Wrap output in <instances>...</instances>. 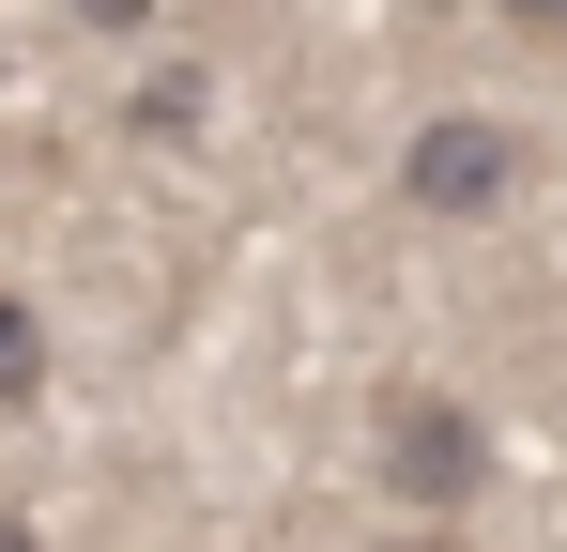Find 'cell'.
I'll list each match as a JSON object with an SVG mask.
<instances>
[{"instance_id":"6","label":"cell","mask_w":567,"mask_h":552,"mask_svg":"<svg viewBox=\"0 0 567 552\" xmlns=\"http://www.w3.org/2000/svg\"><path fill=\"white\" fill-rule=\"evenodd\" d=\"M0 552H47V538H31V522H16V507H0Z\"/></svg>"},{"instance_id":"1","label":"cell","mask_w":567,"mask_h":552,"mask_svg":"<svg viewBox=\"0 0 567 552\" xmlns=\"http://www.w3.org/2000/svg\"><path fill=\"white\" fill-rule=\"evenodd\" d=\"M522 123H491V108H445V123H414L399 139V200L414 215H445V231H475V215H506L522 200Z\"/></svg>"},{"instance_id":"2","label":"cell","mask_w":567,"mask_h":552,"mask_svg":"<svg viewBox=\"0 0 567 552\" xmlns=\"http://www.w3.org/2000/svg\"><path fill=\"white\" fill-rule=\"evenodd\" d=\"M383 491H399V507H430V522L491 491V430H475L445 384H399V399H383Z\"/></svg>"},{"instance_id":"3","label":"cell","mask_w":567,"mask_h":552,"mask_svg":"<svg viewBox=\"0 0 567 552\" xmlns=\"http://www.w3.org/2000/svg\"><path fill=\"white\" fill-rule=\"evenodd\" d=\"M47 399V323H31V292H0V415H31Z\"/></svg>"},{"instance_id":"5","label":"cell","mask_w":567,"mask_h":552,"mask_svg":"<svg viewBox=\"0 0 567 552\" xmlns=\"http://www.w3.org/2000/svg\"><path fill=\"white\" fill-rule=\"evenodd\" d=\"M78 16H93V31H138V16H154V0H78Z\"/></svg>"},{"instance_id":"4","label":"cell","mask_w":567,"mask_h":552,"mask_svg":"<svg viewBox=\"0 0 567 552\" xmlns=\"http://www.w3.org/2000/svg\"><path fill=\"white\" fill-rule=\"evenodd\" d=\"M491 16H506V31H567V0H491Z\"/></svg>"}]
</instances>
